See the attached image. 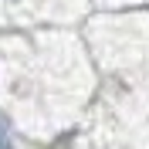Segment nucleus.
I'll use <instances>...</instances> for the list:
<instances>
[{"mask_svg":"<svg viewBox=\"0 0 149 149\" xmlns=\"http://www.w3.org/2000/svg\"><path fill=\"white\" fill-rule=\"evenodd\" d=\"M0 149H14V146H10V139H7V129H3V125H0Z\"/></svg>","mask_w":149,"mask_h":149,"instance_id":"obj_1","label":"nucleus"}]
</instances>
